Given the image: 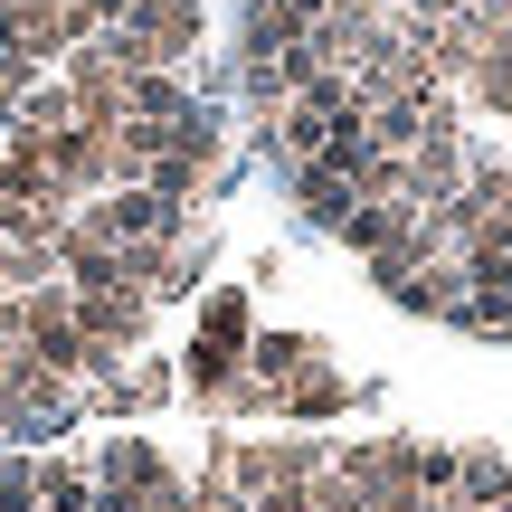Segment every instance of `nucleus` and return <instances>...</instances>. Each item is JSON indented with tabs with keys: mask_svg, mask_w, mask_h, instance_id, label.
<instances>
[{
	"mask_svg": "<svg viewBox=\"0 0 512 512\" xmlns=\"http://www.w3.org/2000/svg\"><path fill=\"white\" fill-rule=\"evenodd\" d=\"M209 465H228V484L256 503V494H275V484H323V475H332V446H313V437H266V446H219Z\"/></svg>",
	"mask_w": 512,
	"mask_h": 512,
	"instance_id": "f257e3e1",
	"label": "nucleus"
},
{
	"mask_svg": "<svg viewBox=\"0 0 512 512\" xmlns=\"http://www.w3.org/2000/svg\"><path fill=\"white\" fill-rule=\"evenodd\" d=\"M124 29L143 38V67H190V48H200L209 10H200V0H133Z\"/></svg>",
	"mask_w": 512,
	"mask_h": 512,
	"instance_id": "f03ea898",
	"label": "nucleus"
},
{
	"mask_svg": "<svg viewBox=\"0 0 512 512\" xmlns=\"http://www.w3.org/2000/svg\"><path fill=\"white\" fill-rule=\"evenodd\" d=\"M171 370L162 361H124V370H105V380H86V418H143V408H162L171 399Z\"/></svg>",
	"mask_w": 512,
	"mask_h": 512,
	"instance_id": "7ed1b4c3",
	"label": "nucleus"
},
{
	"mask_svg": "<svg viewBox=\"0 0 512 512\" xmlns=\"http://www.w3.org/2000/svg\"><path fill=\"white\" fill-rule=\"evenodd\" d=\"M285 181H294V219H304V228H332V238L351 228L361 190H351V171H342V162H304V171H285Z\"/></svg>",
	"mask_w": 512,
	"mask_h": 512,
	"instance_id": "20e7f679",
	"label": "nucleus"
},
{
	"mask_svg": "<svg viewBox=\"0 0 512 512\" xmlns=\"http://www.w3.org/2000/svg\"><path fill=\"white\" fill-rule=\"evenodd\" d=\"M313 361H323L313 332H256V342H247V380H256V389H294Z\"/></svg>",
	"mask_w": 512,
	"mask_h": 512,
	"instance_id": "39448f33",
	"label": "nucleus"
},
{
	"mask_svg": "<svg viewBox=\"0 0 512 512\" xmlns=\"http://www.w3.org/2000/svg\"><path fill=\"white\" fill-rule=\"evenodd\" d=\"M190 105H200V95H190L181 67H143V76H124V114H133V124H181Z\"/></svg>",
	"mask_w": 512,
	"mask_h": 512,
	"instance_id": "423d86ee",
	"label": "nucleus"
},
{
	"mask_svg": "<svg viewBox=\"0 0 512 512\" xmlns=\"http://www.w3.org/2000/svg\"><path fill=\"white\" fill-rule=\"evenodd\" d=\"M380 294H389V304H408V313H437V323H456V304H465L475 285H465V266L446 256V266H418V275H399V285H380Z\"/></svg>",
	"mask_w": 512,
	"mask_h": 512,
	"instance_id": "0eeeda50",
	"label": "nucleus"
},
{
	"mask_svg": "<svg viewBox=\"0 0 512 512\" xmlns=\"http://www.w3.org/2000/svg\"><path fill=\"white\" fill-rule=\"evenodd\" d=\"M456 503L465 512H503L512 503V465L494 456V446H465L456 456Z\"/></svg>",
	"mask_w": 512,
	"mask_h": 512,
	"instance_id": "6e6552de",
	"label": "nucleus"
},
{
	"mask_svg": "<svg viewBox=\"0 0 512 512\" xmlns=\"http://www.w3.org/2000/svg\"><path fill=\"white\" fill-rule=\"evenodd\" d=\"M342 408H351V380L323 370V361H313L294 389H275V418H342Z\"/></svg>",
	"mask_w": 512,
	"mask_h": 512,
	"instance_id": "1a4fd4ad",
	"label": "nucleus"
},
{
	"mask_svg": "<svg viewBox=\"0 0 512 512\" xmlns=\"http://www.w3.org/2000/svg\"><path fill=\"white\" fill-rule=\"evenodd\" d=\"M38 512H95V465L38 456Z\"/></svg>",
	"mask_w": 512,
	"mask_h": 512,
	"instance_id": "9d476101",
	"label": "nucleus"
},
{
	"mask_svg": "<svg viewBox=\"0 0 512 512\" xmlns=\"http://www.w3.org/2000/svg\"><path fill=\"white\" fill-rule=\"evenodd\" d=\"M456 332H484V342H512V304H503V294H465V304H456Z\"/></svg>",
	"mask_w": 512,
	"mask_h": 512,
	"instance_id": "9b49d317",
	"label": "nucleus"
},
{
	"mask_svg": "<svg viewBox=\"0 0 512 512\" xmlns=\"http://www.w3.org/2000/svg\"><path fill=\"white\" fill-rule=\"evenodd\" d=\"M370 10H380V19H399V10H408V0H370Z\"/></svg>",
	"mask_w": 512,
	"mask_h": 512,
	"instance_id": "f8f14e48",
	"label": "nucleus"
}]
</instances>
